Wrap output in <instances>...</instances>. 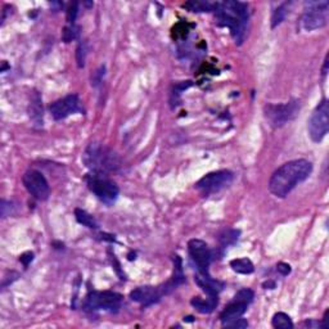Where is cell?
<instances>
[{"label":"cell","instance_id":"21","mask_svg":"<svg viewBox=\"0 0 329 329\" xmlns=\"http://www.w3.org/2000/svg\"><path fill=\"white\" fill-rule=\"evenodd\" d=\"M174 275L171 278V282L174 283L175 287H179L180 284H183L185 282L184 273H183V264H182V258L179 256H174Z\"/></svg>","mask_w":329,"mask_h":329},{"label":"cell","instance_id":"23","mask_svg":"<svg viewBox=\"0 0 329 329\" xmlns=\"http://www.w3.org/2000/svg\"><path fill=\"white\" fill-rule=\"evenodd\" d=\"M214 4L210 2H188L184 4L185 8H188L192 12H211L214 11Z\"/></svg>","mask_w":329,"mask_h":329},{"label":"cell","instance_id":"7","mask_svg":"<svg viewBox=\"0 0 329 329\" xmlns=\"http://www.w3.org/2000/svg\"><path fill=\"white\" fill-rule=\"evenodd\" d=\"M300 111V102L291 101L283 104H267L264 108L265 118L273 128H282L293 120Z\"/></svg>","mask_w":329,"mask_h":329},{"label":"cell","instance_id":"26","mask_svg":"<svg viewBox=\"0 0 329 329\" xmlns=\"http://www.w3.org/2000/svg\"><path fill=\"white\" fill-rule=\"evenodd\" d=\"M77 12H79V4L77 3H71L67 9V23L68 25L74 26L75 25V19L77 17Z\"/></svg>","mask_w":329,"mask_h":329},{"label":"cell","instance_id":"32","mask_svg":"<svg viewBox=\"0 0 329 329\" xmlns=\"http://www.w3.org/2000/svg\"><path fill=\"white\" fill-rule=\"evenodd\" d=\"M328 55L325 57V61H324V67H323V76H325L328 74Z\"/></svg>","mask_w":329,"mask_h":329},{"label":"cell","instance_id":"27","mask_svg":"<svg viewBox=\"0 0 329 329\" xmlns=\"http://www.w3.org/2000/svg\"><path fill=\"white\" fill-rule=\"evenodd\" d=\"M63 40L66 41V43H70V41L74 40L75 38L77 36V28L71 25H68L67 27H65V30H63Z\"/></svg>","mask_w":329,"mask_h":329},{"label":"cell","instance_id":"16","mask_svg":"<svg viewBox=\"0 0 329 329\" xmlns=\"http://www.w3.org/2000/svg\"><path fill=\"white\" fill-rule=\"evenodd\" d=\"M192 306L196 309L197 311H199L201 314H210L213 313L216 309L219 304L218 296H208V298L203 300L199 297H194L191 301Z\"/></svg>","mask_w":329,"mask_h":329},{"label":"cell","instance_id":"28","mask_svg":"<svg viewBox=\"0 0 329 329\" xmlns=\"http://www.w3.org/2000/svg\"><path fill=\"white\" fill-rule=\"evenodd\" d=\"M226 326H229V328H238V329L247 328V326H248V321L246 320V319L240 318V319H237V320L231 321V323L228 324V325H226Z\"/></svg>","mask_w":329,"mask_h":329},{"label":"cell","instance_id":"18","mask_svg":"<svg viewBox=\"0 0 329 329\" xmlns=\"http://www.w3.org/2000/svg\"><path fill=\"white\" fill-rule=\"evenodd\" d=\"M291 6H292L291 2H286V3L280 4V6L278 7L274 12H273V16H272V27L273 28H275L277 26H279L280 23L284 21L287 13L289 12V7Z\"/></svg>","mask_w":329,"mask_h":329},{"label":"cell","instance_id":"20","mask_svg":"<svg viewBox=\"0 0 329 329\" xmlns=\"http://www.w3.org/2000/svg\"><path fill=\"white\" fill-rule=\"evenodd\" d=\"M240 230H235V229H229V230H225L223 234H220L219 237V242L223 247H229V246H233L238 242L240 240Z\"/></svg>","mask_w":329,"mask_h":329},{"label":"cell","instance_id":"1","mask_svg":"<svg viewBox=\"0 0 329 329\" xmlns=\"http://www.w3.org/2000/svg\"><path fill=\"white\" fill-rule=\"evenodd\" d=\"M313 172V163L308 160H293L275 170L269 180V191L278 198H286L294 188Z\"/></svg>","mask_w":329,"mask_h":329},{"label":"cell","instance_id":"30","mask_svg":"<svg viewBox=\"0 0 329 329\" xmlns=\"http://www.w3.org/2000/svg\"><path fill=\"white\" fill-rule=\"evenodd\" d=\"M19 260H21V262L23 265H25V266H28V264H30V262L34 260V253L33 252L23 253V255L21 256V258H19Z\"/></svg>","mask_w":329,"mask_h":329},{"label":"cell","instance_id":"33","mask_svg":"<svg viewBox=\"0 0 329 329\" xmlns=\"http://www.w3.org/2000/svg\"><path fill=\"white\" fill-rule=\"evenodd\" d=\"M264 287H265V288H266V287H272V288H274L275 284H274V283H272V282H269V283H265V284H264Z\"/></svg>","mask_w":329,"mask_h":329},{"label":"cell","instance_id":"22","mask_svg":"<svg viewBox=\"0 0 329 329\" xmlns=\"http://www.w3.org/2000/svg\"><path fill=\"white\" fill-rule=\"evenodd\" d=\"M272 324L274 328L277 329H292L293 328V323H292L291 318L287 315L286 313H277L273 316Z\"/></svg>","mask_w":329,"mask_h":329},{"label":"cell","instance_id":"4","mask_svg":"<svg viewBox=\"0 0 329 329\" xmlns=\"http://www.w3.org/2000/svg\"><path fill=\"white\" fill-rule=\"evenodd\" d=\"M86 183L89 189L96 194L97 198L108 206L113 204L118 198L120 189L116 183L109 179L106 174L92 172L86 176Z\"/></svg>","mask_w":329,"mask_h":329},{"label":"cell","instance_id":"25","mask_svg":"<svg viewBox=\"0 0 329 329\" xmlns=\"http://www.w3.org/2000/svg\"><path fill=\"white\" fill-rule=\"evenodd\" d=\"M86 43L85 41H80L79 46H77L76 49V59H77V65L79 67H84L85 66V59H86Z\"/></svg>","mask_w":329,"mask_h":329},{"label":"cell","instance_id":"31","mask_svg":"<svg viewBox=\"0 0 329 329\" xmlns=\"http://www.w3.org/2000/svg\"><path fill=\"white\" fill-rule=\"evenodd\" d=\"M305 325L309 326V328H321V321L306 320L305 321Z\"/></svg>","mask_w":329,"mask_h":329},{"label":"cell","instance_id":"24","mask_svg":"<svg viewBox=\"0 0 329 329\" xmlns=\"http://www.w3.org/2000/svg\"><path fill=\"white\" fill-rule=\"evenodd\" d=\"M40 98H39V96L36 97V102H34V103H31V112L33 113H30V116L33 117V120L36 121L38 124H43V109H40Z\"/></svg>","mask_w":329,"mask_h":329},{"label":"cell","instance_id":"14","mask_svg":"<svg viewBox=\"0 0 329 329\" xmlns=\"http://www.w3.org/2000/svg\"><path fill=\"white\" fill-rule=\"evenodd\" d=\"M81 109L80 99L76 94H70L62 99H58L50 106V113L54 120H63L70 114L76 113Z\"/></svg>","mask_w":329,"mask_h":329},{"label":"cell","instance_id":"19","mask_svg":"<svg viewBox=\"0 0 329 329\" xmlns=\"http://www.w3.org/2000/svg\"><path fill=\"white\" fill-rule=\"evenodd\" d=\"M75 218H76L77 223H80L81 225L86 226V228H90V229L98 228V224H97L96 219L93 218L90 214H87L86 211H84V210H81V208L75 210Z\"/></svg>","mask_w":329,"mask_h":329},{"label":"cell","instance_id":"12","mask_svg":"<svg viewBox=\"0 0 329 329\" xmlns=\"http://www.w3.org/2000/svg\"><path fill=\"white\" fill-rule=\"evenodd\" d=\"M23 185L27 189L28 193L36 198L38 201H46L50 196V187L48 180L45 179L40 171L36 170H28L23 175Z\"/></svg>","mask_w":329,"mask_h":329},{"label":"cell","instance_id":"11","mask_svg":"<svg viewBox=\"0 0 329 329\" xmlns=\"http://www.w3.org/2000/svg\"><path fill=\"white\" fill-rule=\"evenodd\" d=\"M174 289H176V287L170 280V282H167L166 284H163L161 287H139V288L131 291L130 298L133 301L144 305V306H149V305H153L160 301L163 296L169 294Z\"/></svg>","mask_w":329,"mask_h":329},{"label":"cell","instance_id":"13","mask_svg":"<svg viewBox=\"0 0 329 329\" xmlns=\"http://www.w3.org/2000/svg\"><path fill=\"white\" fill-rule=\"evenodd\" d=\"M188 251L192 260L197 265L198 274L210 275L208 267L213 261V252L202 240H192L188 243Z\"/></svg>","mask_w":329,"mask_h":329},{"label":"cell","instance_id":"3","mask_svg":"<svg viewBox=\"0 0 329 329\" xmlns=\"http://www.w3.org/2000/svg\"><path fill=\"white\" fill-rule=\"evenodd\" d=\"M84 163L92 170V172L106 174L108 171H114L120 167V160L116 153L99 144H90L86 148L82 157Z\"/></svg>","mask_w":329,"mask_h":329},{"label":"cell","instance_id":"15","mask_svg":"<svg viewBox=\"0 0 329 329\" xmlns=\"http://www.w3.org/2000/svg\"><path fill=\"white\" fill-rule=\"evenodd\" d=\"M196 283L198 284L199 288L207 294V296H218L219 292L223 289V283H220L219 280H215L211 278V275H201L198 274L196 278Z\"/></svg>","mask_w":329,"mask_h":329},{"label":"cell","instance_id":"6","mask_svg":"<svg viewBox=\"0 0 329 329\" xmlns=\"http://www.w3.org/2000/svg\"><path fill=\"white\" fill-rule=\"evenodd\" d=\"M255 298V293L252 289L243 288L237 292V294L234 296L233 301L221 311L220 320L224 326L230 324L231 321L237 320V319L242 318L243 314L247 311V308L250 306L251 302Z\"/></svg>","mask_w":329,"mask_h":329},{"label":"cell","instance_id":"10","mask_svg":"<svg viewBox=\"0 0 329 329\" xmlns=\"http://www.w3.org/2000/svg\"><path fill=\"white\" fill-rule=\"evenodd\" d=\"M123 296L117 292L93 291L87 294L85 301V308L89 310H104V311H117L120 309Z\"/></svg>","mask_w":329,"mask_h":329},{"label":"cell","instance_id":"17","mask_svg":"<svg viewBox=\"0 0 329 329\" xmlns=\"http://www.w3.org/2000/svg\"><path fill=\"white\" fill-rule=\"evenodd\" d=\"M230 267L238 274H252L255 272V266H253L252 261L250 258L243 257V258H235L230 261Z\"/></svg>","mask_w":329,"mask_h":329},{"label":"cell","instance_id":"9","mask_svg":"<svg viewBox=\"0 0 329 329\" xmlns=\"http://www.w3.org/2000/svg\"><path fill=\"white\" fill-rule=\"evenodd\" d=\"M234 179V174L229 170H220V171L210 172L204 175L196 184V189L202 196L218 193L221 189L231 184Z\"/></svg>","mask_w":329,"mask_h":329},{"label":"cell","instance_id":"8","mask_svg":"<svg viewBox=\"0 0 329 329\" xmlns=\"http://www.w3.org/2000/svg\"><path fill=\"white\" fill-rule=\"evenodd\" d=\"M309 135L314 143H320L329 130V103L326 99L316 106L309 120Z\"/></svg>","mask_w":329,"mask_h":329},{"label":"cell","instance_id":"2","mask_svg":"<svg viewBox=\"0 0 329 329\" xmlns=\"http://www.w3.org/2000/svg\"><path fill=\"white\" fill-rule=\"evenodd\" d=\"M214 12L218 25L228 27L235 44L241 45L247 35L250 21L247 4L242 2H221L214 4Z\"/></svg>","mask_w":329,"mask_h":329},{"label":"cell","instance_id":"29","mask_svg":"<svg viewBox=\"0 0 329 329\" xmlns=\"http://www.w3.org/2000/svg\"><path fill=\"white\" fill-rule=\"evenodd\" d=\"M277 270L279 274L286 277V275H288L289 273H291V266H289L288 264H286V262H279V264L277 265Z\"/></svg>","mask_w":329,"mask_h":329},{"label":"cell","instance_id":"5","mask_svg":"<svg viewBox=\"0 0 329 329\" xmlns=\"http://www.w3.org/2000/svg\"><path fill=\"white\" fill-rule=\"evenodd\" d=\"M329 3L326 0L321 2H306L305 12L302 16V27L306 31H314L323 28L328 23Z\"/></svg>","mask_w":329,"mask_h":329}]
</instances>
